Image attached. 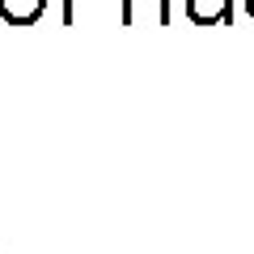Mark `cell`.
<instances>
[{"instance_id":"6da1fadb","label":"cell","mask_w":254,"mask_h":254,"mask_svg":"<svg viewBox=\"0 0 254 254\" xmlns=\"http://www.w3.org/2000/svg\"><path fill=\"white\" fill-rule=\"evenodd\" d=\"M119 17L123 26H140V21L170 26V0H119Z\"/></svg>"},{"instance_id":"7a4b0ae2","label":"cell","mask_w":254,"mask_h":254,"mask_svg":"<svg viewBox=\"0 0 254 254\" xmlns=\"http://www.w3.org/2000/svg\"><path fill=\"white\" fill-rule=\"evenodd\" d=\"M187 17L195 26H229L233 21V0H187Z\"/></svg>"},{"instance_id":"3957f363","label":"cell","mask_w":254,"mask_h":254,"mask_svg":"<svg viewBox=\"0 0 254 254\" xmlns=\"http://www.w3.org/2000/svg\"><path fill=\"white\" fill-rule=\"evenodd\" d=\"M47 13V0H0V17L9 26H34Z\"/></svg>"},{"instance_id":"277c9868","label":"cell","mask_w":254,"mask_h":254,"mask_svg":"<svg viewBox=\"0 0 254 254\" xmlns=\"http://www.w3.org/2000/svg\"><path fill=\"white\" fill-rule=\"evenodd\" d=\"M76 21V0H64V26H72Z\"/></svg>"},{"instance_id":"5b68a950","label":"cell","mask_w":254,"mask_h":254,"mask_svg":"<svg viewBox=\"0 0 254 254\" xmlns=\"http://www.w3.org/2000/svg\"><path fill=\"white\" fill-rule=\"evenodd\" d=\"M246 13H250V17H254V0H246Z\"/></svg>"}]
</instances>
